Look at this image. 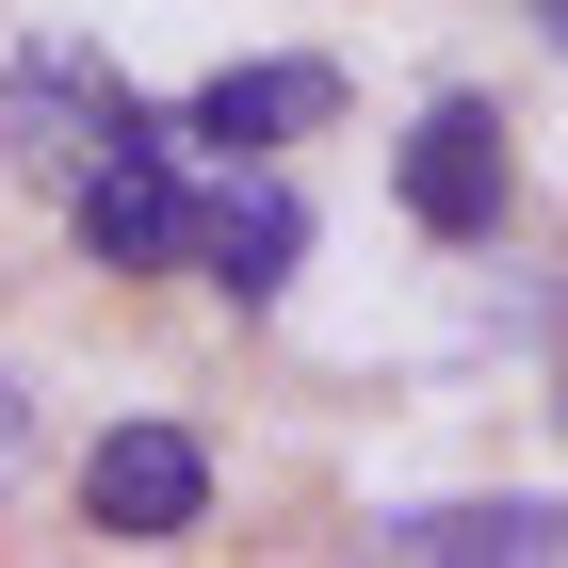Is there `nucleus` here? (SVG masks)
Masks as SVG:
<instances>
[{"label":"nucleus","instance_id":"nucleus-1","mask_svg":"<svg viewBox=\"0 0 568 568\" xmlns=\"http://www.w3.org/2000/svg\"><path fill=\"white\" fill-rule=\"evenodd\" d=\"M0 146H17V179H49V195H82L114 146H163V114H146L98 49H65V33H33L17 65H0Z\"/></svg>","mask_w":568,"mask_h":568},{"label":"nucleus","instance_id":"nucleus-2","mask_svg":"<svg viewBox=\"0 0 568 568\" xmlns=\"http://www.w3.org/2000/svg\"><path fill=\"white\" fill-rule=\"evenodd\" d=\"M390 195L423 244H504V195H520V163H504V114L487 98H423L390 146Z\"/></svg>","mask_w":568,"mask_h":568},{"label":"nucleus","instance_id":"nucleus-3","mask_svg":"<svg viewBox=\"0 0 568 568\" xmlns=\"http://www.w3.org/2000/svg\"><path fill=\"white\" fill-rule=\"evenodd\" d=\"M82 520L131 536V552L195 536V520H212V438H195V423H114V438L82 455Z\"/></svg>","mask_w":568,"mask_h":568},{"label":"nucleus","instance_id":"nucleus-4","mask_svg":"<svg viewBox=\"0 0 568 568\" xmlns=\"http://www.w3.org/2000/svg\"><path fill=\"white\" fill-rule=\"evenodd\" d=\"M65 227H82L98 276H179L195 261V179H179V146H114V163L65 195Z\"/></svg>","mask_w":568,"mask_h":568},{"label":"nucleus","instance_id":"nucleus-5","mask_svg":"<svg viewBox=\"0 0 568 568\" xmlns=\"http://www.w3.org/2000/svg\"><path fill=\"white\" fill-rule=\"evenodd\" d=\"M342 114V65H212V82L179 98V146H227V163H261V146L325 131Z\"/></svg>","mask_w":568,"mask_h":568},{"label":"nucleus","instance_id":"nucleus-6","mask_svg":"<svg viewBox=\"0 0 568 568\" xmlns=\"http://www.w3.org/2000/svg\"><path fill=\"white\" fill-rule=\"evenodd\" d=\"M293 261H308V195H293V179H244V195L195 212V276H212L227 308H276Z\"/></svg>","mask_w":568,"mask_h":568},{"label":"nucleus","instance_id":"nucleus-7","mask_svg":"<svg viewBox=\"0 0 568 568\" xmlns=\"http://www.w3.org/2000/svg\"><path fill=\"white\" fill-rule=\"evenodd\" d=\"M406 568H552L568 552V504H406V520H374Z\"/></svg>","mask_w":568,"mask_h":568},{"label":"nucleus","instance_id":"nucleus-8","mask_svg":"<svg viewBox=\"0 0 568 568\" xmlns=\"http://www.w3.org/2000/svg\"><path fill=\"white\" fill-rule=\"evenodd\" d=\"M33 471V390H17V374H0V487Z\"/></svg>","mask_w":568,"mask_h":568},{"label":"nucleus","instance_id":"nucleus-9","mask_svg":"<svg viewBox=\"0 0 568 568\" xmlns=\"http://www.w3.org/2000/svg\"><path fill=\"white\" fill-rule=\"evenodd\" d=\"M536 33H552V49H568V0H536Z\"/></svg>","mask_w":568,"mask_h":568}]
</instances>
